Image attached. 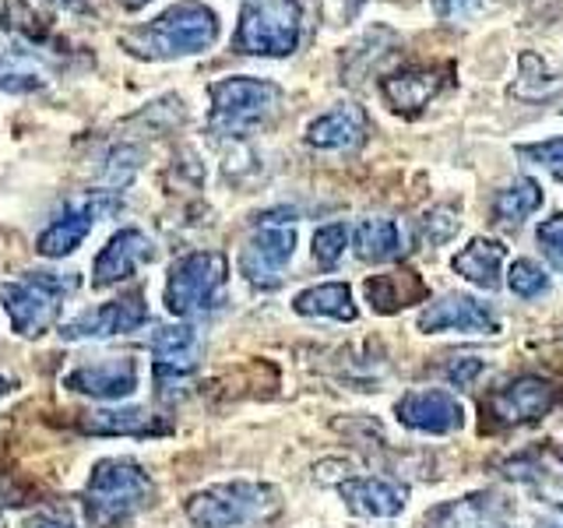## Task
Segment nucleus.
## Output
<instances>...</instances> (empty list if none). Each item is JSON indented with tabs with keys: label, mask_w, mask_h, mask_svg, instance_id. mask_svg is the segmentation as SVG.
<instances>
[{
	"label": "nucleus",
	"mask_w": 563,
	"mask_h": 528,
	"mask_svg": "<svg viewBox=\"0 0 563 528\" xmlns=\"http://www.w3.org/2000/svg\"><path fill=\"white\" fill-rule=\"evenodd\" d=\"M155 497L152 475L134 458H102L85 483L81 510L92 528H128Z\"/></svg>",
	"instance_id": "obj_1"
},
{
	"label": "nucleus",
	"mask_w": 563,
	"mask_h": 528,
	"mask_svg": "<svg viewBox=\"0 0 563 528\" xmlns=\"http://www.w3.org/2000/svg\"><path fill=\"white\" fill-rule=\"evenodd\" d=\"M219 40V14L205 8L201 0H176L145 29L123 35V46L148 61H173L201 53Z\"/></svg>",
	"instance_id": "obj_2"
},
{
	"label": "nucleus",
	"mask_w": 563,
	"mask_h": 528,
	"mask_svg": "<svg viewBox=\"0 0 563 528\" xmlns=\"http://www.w3.org/2000/svg\"><path fill=\"white\" fill-rule=\"evenodd\" d=\"M78 289L75 272H29L25 278L0 282V307H4L14 334L40 339L64 310V299Z\"/></svg>",
	"instance_id": "obj_3"
},
{
	"label": "nucleus",
	"mask_w": 563,
	"mask_h": 528,
	"mask_svg": "<svg viewBox=\"0 0 563 528\" xmlns=\"http://www.w3.org/2000/svg\"><path fill=\"white\" fill-rule=\"evenodd\" d=\"M282 497L268 483H251V480H233L219 486H205L184 504L190 525L198 528H243V525H261L278 515Z\"/></svg>",
	"instance_id": "obj_4"
},
{
	"label": "nucleus",
	"mask_w": 563,
	"mask_h": 528,
	"mask_svg": "<svg viewBox=\"0 0 563 528\" xmlns=\"http://www.w3.org/2000/svg\"><path fill=\"white\" fill-rule=\"evenodd\" d=\"M211 113L208 128L211 134L243 138L264 128L282 106V88L264 78H222L208 88Z\"/></svg>",
	"instance_id": "obj_5"
},
{
	"label": "nucleus",
	"mask_w": 563,
	"mask_h": 528,
	"mask_svg": "<svg viewBox=\"0 0 563 528\" xmlns=\"http://www.w3.org/2000/svg\"><path fill=\"white\" fill-rule=\"evenodd\" d=\"M303 40V4L299 0H246L233 50L246 57H289Z\"/></svg>",
	"instance_id": "obj_6"
},
{
	"label": "nucleus",
	"mask_w": 563,
	"mask_h": 528,
	"mask_svg": "<svg viewBox=\"0 0 563 528\" xmlns=\"http://www.w3.org/2000/svg\"><path fill=\"white\" fill-rule=\"evenodd\" d=\"M229 282V261L219 251H194L173 261L166 278V310L180 321L190 317H205L222 307Z\"/></svg>",
	"instance_id": "obj_7"
},
{
	"label": "nucleus",
	"mask_w": 563,
	"mask_h": 528,
	"mask_svg": "<svg viewBox=\"0 0 563 528\" xmlns=\"http://www.w3.org/2000/svg\"><path fill=\"white\" fill-rule=\"evenodd\" d=\"M296 254V219L292 211H268L261 216L251 240L240 251V275L254 289H275Z\"/></svg>",
	"instance_id": "obj_8"
},
{
	"label": "nucleus",
	"mask_w": 563,
	"mask_h": 528,
	"mask_svg": "<svg viewBox=\"0 0 563 528\" xmlns=\"http://www.w3.org/2000/svg\"><path fill=\"white\" fill-rule=\"evenodd\" d=\"M148 321L145 293L134 289L128 296H117L110 304H99L92 310H81L75 321L60 328L64 342H92V339H117V334H131Z\"/></svg>",
	"instance_id": "obj_9"
},
{
	"label": "nucleus",
	"mask_w": 563,
	"mask_h": 528,
	"mask_svg": "<svg viewBox=\"0 0 563 528\" xmlns=\"http://www.w3.org/2000/svg\"><path fill=\"white\" fill-rule=\"evenodd\" d=\"M152 374H155V387L158 395L169 398V392L176 384H184L194 370L201 363V334L190 324H166L158 328L152 339Z\"/></svg>",
	"instance_id": "obj_10"
},
{
	"label": "nucleus",
	"mask_w": 563,
	"mask_h": 528,
	"mask_svg": "<svg viewBox=\"0 0 563 528\" xmlns=\"http://www.w3.org/2000/svg\"><path fill=\"white\" fill-rule=\"evenodd\" d=\"M395 416L401 427L430 437H448L465 427V405L444 387H412L395 402Z\"/></svg>",
	"instance_id": "obj_11"
},
{
	"label": "nucleus",
	"mask_w": 563,
	"mask_h": 528,
	"mask_svg": "<svg viewBox=\"0 0 563 528\" xmlns=\"http://www.w3.org/2000/svg\"><path fill=\"white\" fill-rule=\"evenodd\" d=\"M416 328L422 334H440V331H462V334H497L500 317L489 304L475 299L468 293H448L433 299L419 310Z\"/></svg>",
	"instance_id": "obj_12"
},
{
	"label": "nucleus",
	"mask_w": 563,
	"mask_h": 528,
	"mask_svg": "<svg viewBox=\"0 0 563 528\" xmlns=\"http://www.w3.org/2000/svg\"><path fill=\"white\" fill-rule=\"evenodd\" d=\"M113 208H117V198H110V194H92V198L67 205L64 216H57L40 233V240H35V251H40L43 257H53V261L75 254L81 246V240L92 233V226Z\"/></svg>",
	"instance_id": "obj_13"
},
{
	"label": "nucleus",
	"mask_w": 563,
	"mask_h": 528,
	"mask_svg": "<svg viewBox=\"0 0 563 528\" xmlns=\"http://www.w3.org/2000/svg\"><path fill=\"white\" fill-rule=\"evenodd\" d=\"M64 387L99 402H123L137 392V360L106 356V360L81 363L64 377Z\"/></svg>",
	"instance_id": "obj_14"
},
{
	"label": "nucleus",
	"mask_w": 563,
	"mask_h": 528,
	"mask_svg": "<svg viewBox=\"0 0 563 528\" xmlns=\"http://www.w3.org/2000/svg\"><path fill=\"white\" fill-rule=\"evenodd\" d=\"M556 398H560V392L553 381L525 374L518 381L504 384L500 392L489 398V413L500 422H507V427H525V422H536L545 413H553Z\"/></svg>",
	"instance_id": "obj_15"
},
{
	"label": "nucleus",
	"mask_w": 563,
	"mask_h": 528,
	"mask_svg": "<svg viewBox=\"0 0 563 528\" xmlns=\"http://www.w3.org/2000/svg\"><path fill=\"white\" fill-rule=\"evenodd\" d=\"M155 257V243L141 233V229L128 226L120 229V233L110 237V243L102 246L96 254V264H92V286L96 289H110V286H120V282H128L141 264H148Z\"/></svg>",
	"instance_id": "obj_16"
},
{
	"label": "nucleus",
	"mask_w": 563,
	"mask_h": 528,
	"mask_svg": "<svg viewBox=\"0 0 563 528\" xmlns=\"http://www.w3.org/2000/svg\"><path fill=\"white\" fill-rule=\"evenodd\" d=\"M448 85V67H405L380 78V96L401 117H416Z\"/></svg>",
	"instance_id": "obj_17"
},
{
	"label": "nucleus",
	"mask_w": 563,
	"mask_h": 528,
	"mask_svg": "<svg viewBox=\"0 0 563 528\" xmlns=\"http://www.w3.org/2000/svg\"><path fill=\"white\" fill-rule=\"evenodd\" d=\"M339 493L352 515L374 518V521L398 518L405 504H409V490L391 480H380V475H356V480H345L339 486Z\"/></svg>",
	"instance_id": "obj_18"
},
{
	"label": "nucleus",
	"mask_w": 563,
	"mask_h": 528,
	"mask_svg": "<svg viewBox=\"0 0 563 528\" xmlns=\"http://www.w3.org/2000/svg\"><path fill=\"white\" fill-rule=\"evenodd\" d=\"M366 134H369V120H366V110L356 102L334 106V110L310 120V128H307V141L313 148H324V152H352L363 145Z\"/></svg>",
	"instance_id": "obj_19"
},
{
	"label": "nucleus",
	"mask_w": 563,
	"mask_h": 528,
	"mask_svg": "<svg viewBox=\"0 0 563 528\" xmlns=\"http://www.w3.org/2000/svg\"><path fill=\"white\" fill-rule=\"evenodd\" d=\"M427 528H510V525H507V507L497 497L475 493V497L433 507L427 515Z\"/></svg>",
	"instance_id": "obj_20"
},
{
	"label": "nucleus",
	"mask_w": 563,
	"mask_h": 528,
	"mask_svg": "<svg viewBox=\"0 0 563 528\" xmlns=\"http://www.w3.org/2000/svg\"><path fill=\"white\" fill-rule=\"evenodd\" d=\"M507 261V246L500 240H489V237H475L468 246L454 254L451 268L462 275L465 282H472L475 289H500V268Z\"/></svg>",
	"instance_id": "obj_21"
},
{
	"label": "nucleus",
	"mask_w": 563,
	"mask_h": 528,
	"mask_svg": "<svg viewBox=\"0 0 563 528\" xmlns=\"http://www.w3.org/2000/svg\"><path fill=\"white\" fill-rule=\"evenodd\" d=\"M363 293L377 314H395V310L419 304V299H427V282H422L412 268H398V272H384V275L366 278Z\"/></svg>",
	"instance_id": "obj_22"
},
{
	"label": "nucleus",
	"mask_w": 563,
	"mask_h": 528,
	"mask_svg": "<svg viewBox=\"0 0 563 528\" xmlns=\"http://www.w3.org/2000/svg\"><path fill=\"white\" fill-rule=\"evenodd\" d=\"M81 430L96 437H155L166 433L169 422L152 416L148 409H102V413H88Z\"/></svg>",
	"instance_id": "obj_23"
},
{
	"label": "nucleus",
	"mask_w": 563,
	"mask_h": 528,
	"mask_svg": "<svg viewBox=\"0 0 563 528\" xmlns=\"http://www.w3.org/2000/svg\"><path fill=\"white\" fill-rule=\"evenodd\" d=\"M292 310L299 317H328V321H356V304H352V289L345 282H321L310 286L292 299Z\"/></svg>",
	"instance_id": "obj_24"
},
{
	"label": "nucleus",
	"mask_w": 563,
	"mask_h": 528,
	"mask_svg": "<svg viewBox=\"0 0 563 528\" xmlns=\"http://www.w3.org/2000/svg\"><path fill=\"white\" fill-rule=\"evenodd\" d=\"M542 187L532 180V176H518L515 184H507L504 190H497L489 211H493V222L507 226V229H518L528 216H536L542 208Z\"/></svg>",
	"instance_id": "obj_25"
},
{
	"label": "nucleus",
	"mask_w": 563,
	"mask_h": 528,
	"mask_svg": "<svg viewBox=\"0 0 563 528\" xmlns=\"http://www.w3.org/2000/svg\"><path fill=\"white\" fill-rule=\"evenodd\" d=\"M563 92V78L545 64L536 50H521L518 57V78L510 85V96L525 102H545Z\"/></svg>",
	"instance_id": "obj_26"
},
{
	"label": "nucleus",
	"mask_w": 563,
	"mask_h": 528,
	"mask_svg": "<svg viewBox=\"0 0 563 528\" xmlns=\"http://www.w3.org/2000/svg\"><path fill=\"white\" fill-rule=\"evenodd\" d=\"M352 246H356V257L360 261H395L405 251V240H401V229L395 219H363L352 233Z\"/></svg>",
	"instance_id": "obj_27"
},
{
	"label": "nucleus",
	"mask_w": 563,
	"mask_h": 528,
	"mask_svg": "<svg viewBox=\"0 0 563 528\" xmlns=\"http://www.w3.org/2000/svg\"><path fill=\"white\" fill-rule=\"evenodd\" d=\"M349 226L345 222H328L321 226L313 233V246H310V254L313 261L321 264V268H334L342 257H345V246H349Z\"/></svg>",
	"instance_id": "obj_28"
},
{
	"label": "nucleus",
	"mask_w": 563,
	"mask_h": 528,
	"mask_svg": "<svg viewBox=\"0 0 563 528\" xmlns=\"http://www.w3.org/2000/svg\"><path fill=\"white\" fill-rule=\"evenodd\" d=\"M507 286H510V293L521 296V299H536L542 293H550V275H545L536 261L521 257V261H515L507 268Z\"/></svg>",
	"instance_id": "obj_29"
},
{
	"label": "nucleus",
	"mask_w": 563,
	"mask_h": 528,
	"mask_svg": "<svg viewBox=\"0 0 563 528\" xmlns=\"http://www.w3.org/2000/svg\"><path fill=\"white\" fill-rule=\"evenodd\" d=\"M518 155L525 163L545 169L553 180H563V138H545V141H532V145H518Z\"/></svg>",
	"instance_id": "obj_30"
},
{
	"label": "nucleus",
	"mask_w": 563,
	"mask_h": 528,
	"mask_svg": "<svg viewBox=\"0 0 563 528\" xmlns=\"http://www.w3.org/2000/svg\"><path fill=\"white\" fill-rule=\"evenodd\" d=\"M422 229V240H427L430 246H444L457 237V229H462V219H457V211L454 208H430L427 216H422L419 222Z\"/></svg>",
	"instance_id": "obj_31"
},
{
	"label": "nucleus",
	"mask_w": 563,
	"mask_h": 528,
	"mask_svg": "<svg viewBox=\"0 0 563 528\" xmlns=\"http://www.w3.org/2000/svg\"><path fill=\"white\" fill-rule=\"evenodd\" d=\"M536 240L542 246L545 261H550L556 272H563V216H550V219H545L536 229Z\"/></svg>",
	"instance_id": "obj_32"
},
{
	"label": "nucleus",
	"mask_w": 563,
	"mask_h": 528,
	"mask_svg": "<svg viewBox=\"0 0 563 528\" xmlns=\"http://www.w3.org/2000/svg\"><path fill=\"white\" fill-rule=\"evenodd\" d=\"M25 528H78V521L67 515V510H32V515L25 518Z\"/></svg>",
	"instance_id": "obj_33"
},
{
	"label": "nucleus",
	"mask_w": 563,
	"mask_h": 528,
	"mask_svg": "<svg viewBox=\"0 0 563 528\" xmlns=\"http://www.w3.org/2000/svg\"><path fill=\"white\" fill-rule=\"evenodd\" d=\"M483 374V360H475V356H465V360H454L448 370H444V377L451 381V384H457V387H465V384H472L475 377Z\"/></svg>",
	"instance_id": "obj_34"
},
{
	"label": "nucleus",
	"mask_w": 563,
	"mask_h": 528,
	"mask_svg": "<svg viewBox=\"0 0 563 528\" xmlns=\"http://www.w3.org/2000/svg\"><path fill=\"white\" fill-rule=\"evenodd\" d=\"M433 4H437L440 18H462V14L479 8V0H433Z\"/></svg>",
	"instance_id": "obj_35"
},
{
	"label": "nucleus",
	"mask_w": 563,
	"mask_h": 528,
	"mask_svg": "<svg viewBox=\"0 0 563 528\" xmlns=\"http://www.w3.org/2000/svg\"><path fill=\"white\" fill-rule=\"evenodd\" d=\"M8 392H14V381L0 374V395H8Z\"/></svg>",
	"instance_id": "obj_36"
},
{
	"label": "nucleus",
	"mask_w": 563,
	"mask_h": 528,
	"mask_svg": "<svg viewBox=\"0 0 563 528\" xmlns=\"http://www.w3.org/2000/svg\"><path fill=\"white\" fill-rule=\"evenodd\" d=\"M539 528H563V521H545V525H539Z\"/></svg>",
	"instance_id": "obj_37"
},
{
	"label": "nucleus",
	"mask_w": 563,
	"mask_h": 528,
	"mask_svg": "<svg viewBox=\"0 0 563 528\" xmlns=\"http://www.w3.org/2000/svg\"><path fill=\"white\" fill-rule=\"evenodd\" d=\"M556 458H560V462H563V444H556Z\"/></svg>",
	"instance_id": "obj_38"
},
{
	"label": "nucleus",
	"mask_w": 563,
	"mask_h": 528,
	"mask_svg": "<svg viewBox=\"0 0 563 528\" xmlns=\"http://www.w3.org/2000/svg\"><path fill=\"white\" fill-rule=\"evenodd\" d=\"M131 4H145V0H131Z\"/></svg>",
	"instance_id": "obj_39"
}]
</instances>
